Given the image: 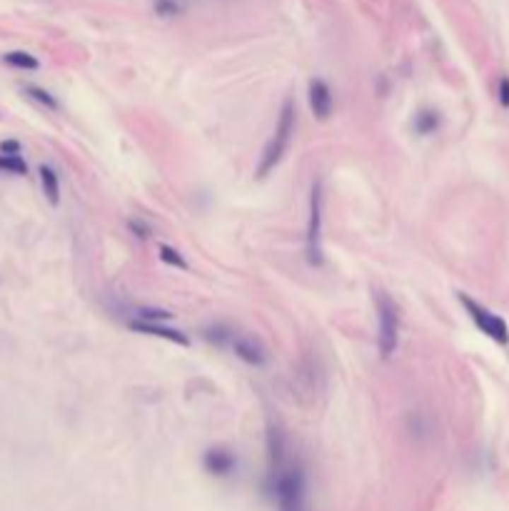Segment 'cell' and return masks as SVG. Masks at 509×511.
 Returning <instances> with one entry per match:
<instances>
[{"instance_id": "1", "label": "cell", "mask_w": 509, "mask_h": 511, "mask_svg": "<svg viewBox=\"0 0 509 511\" xmlns=\"http://www.w3.org/2000/svg\"><path fill=\"white\" fill-rule=\"evenodd\" d=\"M295 125H297L295 102L285 100V105H282V110H280V117H277L275 132H272L270 143H267L265 150H262L260 165H257V170H255V175H257V177H267V175H270L272 170H275L277 165L282 163L287 148H290L292 135H295Z\"/></svg>"}, {"instance_id": "2", "label": "cell", "mask_w": 509, "mask_h": 511, "mask_svg": "<svg viewBox=\"0 0 509 511\" xmlns=\"http://www.w3.org/2000/svg\"><path fill=\"white\" fill-rule=\"evenodd\" d=\"M270 481L277 511H305V474L297 464L282 462L270 469Z\"/></svg>"}, {"instance_id": "3", "label": "cell", "mask_w": 509, "mask_h": 511, "mask_svg": "<svg viewBox=\"0 0 509 511\" xmlns=\"http://www.w3.org/2000/svg\"><path fill=\"white\" fill-rule=\"evenodd\" d=\"M375 310H377V322H380L377 347H380L382 359H390L397 352V344H399V310L392 297L382 290L375 292Z\"/></svg>"}, {"instance_id": "4", "label": "cell", "mask_w": 509, "mask_h": 511, "mask_svg": "<svg viewBox=\"0 0 509 511\" xmlns=\"http://www.w3.org/2000/svg\"><path fill=\"white\" fill-rule=\"evenodd\" d=\"M322 180L312 184L310 192V220H308V262L320 267L322 264Z\"/></svg>"}, {"instance_id": "5", "label": "cell", "mask_w": 509, "mask_h": 511, "mask_svg": "<svg viewBox=\"0 0 509 511\" xmlns=\"http://www.w3.org/2000/svg\"><path fill=\"white\" fill-rule=\"evenodd\" d=\"M460 302L467 310V315L472 317V322L479 327V332H484L489 339H494V342H499V344L509 342V327L502 317L489 312L487 307H482L479 302H474L472 297H467V295H460Z\"/></svg>"}, {"instance_id": "6", "label": "cell", "mask_w": 509, "mask_h": 511, "mask_svg": "<svg viewBox=\"0 0 509 511\" xmlns=\"http://www.w3.org/2000/svg\"><path fill=\"white\" fill-rule=\"evenodd\" d=\"M308 100H310V110H312V115L317 117V120H327V117L332 115V107H334L332 90H329V85L324 83V80L320 78L310 80Z\"/></svg>"}, {"instance_id": "7", "label": "cell", "mask_w": 509, "mask_h": 511, "mask_svg": "<svg viewBox=\"0 0 509 511\" xmlns=\"http://www.w3.org/2000/svg\"><path fill=\"white\" fill-rule=\"evenodd\" d=\"M230 347H233V352L238 354L242 362L255 364V367H262V364L267 362L265 344H262L257 337H252V334H235Z\"/></svg>"}, {"instance_id": "8", "label": "cell", "mask_w": 509, "mask_h": 511, "mask_svg": "<svg viewBox=\"0 0 509 511\" xmlns=\"http://www.w3.org/2000/svg\"><path fill=\"white\" fill-rule=\"evenodd\" d=\"M202 466H205L207 474L212 476H230L235 469H238V459L230 449L225 447H212L205 452L202 457Z\"/></svg>"}, {"instance_id": "9", "label": "cell", "mask_w": 509, "mask_h": 511, "mask_svg": "<svg viewBox=\"0 0 509 511\" xmlns=\"http://www.w3.org/2000/svg\"><path fill=\"white\" fill-rule=\"evenodd\" d=\"M130 329H135V332H140V334H148V337H163V339H168V342L180 344V347H190V339H187L185 334L180 332V329L163 327L160 322H138V319H133V322H130Z\"/></svg>"}, {"instance_id": "10", "label": "cell", "mask_w": 509, "mask_h": 511, "mask_svg": "<svg viewBox=\"0 0 509 511\" xmlns=\"http://www.w3.org/2000/svg\"><path fill=\"white\" fill-rule=\"evenodd\" d=\"M40 184H42V195L48 197L50 205H58L60 202V180L58 172L48 165H40Z\"/></svg>"}, {"instance_id": "11", "label": "cell", "mask_w": 509, "mask_h": 511, "mask_svg": "<svg viewBox=\"0 0 509 511\" xmlns=\"http://www.w3.org/2000/svg\"><path fill=\"white\" fill-rule=\"evenodd\" d=\"M412 127H414L417 135H432V132L440 127V112L437 110H419L417 115H414Z\"/></svg>"}, {"instance_id": "12", "label": "cell", "mask_w": 509, "mask_h": 511, "mask_svg": "<svg viewBox=\"0 0 509 511\" xmlns=\"http://www.w3.org/2000/svg\"><path fill=\"white\" fill-rule=\"evenodd\" d=\"M3 63L11 65V68H18V70H37L40 68V63H37L35 55L25 53V50H13V53H6L3 55Z\"/></svg>"}, {"instance_id": "13", "label": "cell", "mask_w": 509, "mask_h": 511, "mask_svg": "<svg viewBox=\"0 0 509 511\" xmlns=\"http://www.w3.org/2000/svg\"><path fill=\"white\" fill-rule=\"evenodd\" d=\"M202 337H205L207 342L215 344V347H225V344L233 342L235 332L228 327V324H210V327L202 329Z\"/></svg>"}, {"instance_id": "14", "label": "cell", "mask_w": 509, "mask_h": 511, "mask_svg": "<svg viewBox=\"0 0 509 511\" xmlns=\"http://www.w3.org/2000/svg\"><path fill=\"white\" fill-rule=\"evenodd\" d=\"M25 95L30 98V100H35V102H40L42 107H48V110H58V100H55V95H50L48 90H42V88H37V85H28L25 88Z\"/></svg>"}, {"instance_id": "15", "label": "cell", "mask_w": 509, "mask_h": 511, "mask_svg": "<svg viewBox=\"0 0 509 511\" xmlns=\"http://www.w3.org/2000/svg\"><path fill=\"white\" fill-rule=\"evenodd\" d=\"M0 172L13 175H28V165L21 155H3L0 153Z\"/></svg>"}, {"instance_id": "16", "label": "cell", "mask_w": 509, "mask_h": 511, "mask_svg": "<svg viewBox=\"0 0 509 511\" xmlns=\"http://www.w3.org/2000/svg\"><path fill=\"white\" fill-rule=\"evenodd\" d=\"M160 259H163L165 264H170V267H177V269H187V262L185 257H182L180 252H177L175 247H170V245H160Z\"/></svg>"}, {"instance_id": "17", "label": "cell", "mask_w": 509, "mask_h": 511, "mask_svg": "<svg viewBox=\"0 0 509 511\" xmlns=\"http://www.w3.org/2000/svg\"><path fill=\"white\" fill-rule=\"evenodd\" d=\"M135 317H138V322H165L172 317V312L158 310V307H138V310H135Z\"/></svg>"}, {"instance_id": "18", "label": "cell", "mask_w": 509, "mask_h": 511, "mask_svg": "<svg viewBox=\"0 0 509 511\" xmlns=\"http://www.w3.org/2000/svg\"><path fill=\"white\" fill-rule=\"evenodd\" d=\"M155 13L160 18H172L182 13V3L180 0H155Z\"/></svg>"}, {"instance_id": "19", "label": "cell", "mask_w": 509, "mask_h": 511, "mask_svg": "<svg viewBox=\"0 0 509 511\" xmlns=\"http://www.w3.org/2000/svg\"><path fill=\"white\" fill-rule=\"evenodd\" d=\"M499 105L509 107V78H507V75L499 80Z\"/></svg>"}, {"instance_id": "20", "label": "cell", "mask_w": 509, "mask_h": 511, "mask_svg": "<svg viewBox=\"0 0 509 511\" xmlns=\"http://www.w3.org/2000/svg\"><path fill=\"white\" fill-rule=\"evenodd\" d=\"M127 227H130V230H133L135 235H138V237H143V240L150 235V227L145 225L143 220H130V222H127Z\"/></svg>"}, {"instance_id": "21", "label": "cell", "mask_w": 509, "mask_h": 511, "mask_svg": "<svg viewBox=\"0 0 509 511\" xmlns=\"http://www.w3.org/2000/svg\"><path fill=\"white\" fill-rule=\"evenodd\" d=\"M0 153L3 155H21V143L18 140H6L0 145Z\"/></svg>"}]
</instances>
